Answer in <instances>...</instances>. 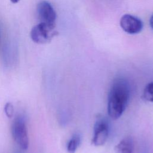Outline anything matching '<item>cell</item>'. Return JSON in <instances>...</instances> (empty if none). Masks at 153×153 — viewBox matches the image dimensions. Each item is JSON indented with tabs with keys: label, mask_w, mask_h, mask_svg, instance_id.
<instances>
[{
	"label": "cell",
	"mask_w": 153,
	"mask_h": 153,
	"mask_svg": "<svg viewBox=\"0 0 153 153\" xmlns=\"http://www.w3.org/2000/svg\"><path fill=\"white\" fill-rule=\"evenodd\" d=\"M130 85L123 78L115 79L108 98V113L113 120L119 118L126 110L130 98Z\"/></svg>",
	"instance_id": "1"
},
{
	"label": "cell",
	"mask_w": 153,
	"mask_h": 153,
	"mask_svg": "<svg viewBox=\"0 0 153 153\" xmlns=\"http://www.w3.org/2000/svg\"><path fill=\"white\" fill-rule=\"evenodd\" d=\"M11 133L14 141L23 150H26L29 146V137L26 127V119L23 115H19L14 119Z\"/></svg>",
	"instance_id": "2"
},
{
	"label": "cell",
	"mask_w": 153,
	"mask_h": 153,
	"mask_svg": "<svg viewBox=\"0 0 153 153\" xmlns=\"http://www.w3.org/2000/svg\"><path fill=\"white\" fill-rule=\"evenodd\" d=\"M55 26L39 22L34 26L30 31V38L36 44L49 42L57 34Z\"/></svg>",
	"instance_id": "3"
},
{
	"label": "cell",
	"mask_w": 153,
	"mask_h": 153,
	"mask_svg": "<svg viewBox=\"0 0 153 153\" xmlns=\"http://www.w3.org/2000/svg\"><path fill=\"white\" fill-rule=\"evenodd\" d=\"M92 143L95 146H102L106 142L109 134V124L102 117L97 118L94 126Z\"/></svg>",
	"instance_id": "4"
},
{
	"label": "cell",
	"mask_w": 153,
	"mask_h": 153,
	"mask_svg": "<svg viewBox=\"0 0 153 153\" xmlns=\"http://www.w3.org/2000/svg\"><path fill=\"white\" fill-rule=\"evenodd\" d=\"M39 22L56 26V13L53 6L47 1H40L36 7Z\"/></svg>",
	"instance_id": "5"
},
{
	"label": "cell",
	"mask_w": 153,
	"mask_h": 153,
	"mask_svg": "<svg viewBox=\"0 0 153 153\" xmlns=\"http://www.w3.org/2000/svg\"><path fill=\"white\" fill-rule=\"evenodd\" d=\"M120 26L126 32L135 34L142 30L143 23L137 17L130 14H125L120 19Z\"/></svg>",
	"instance_id": "6"
},
{
	"label": "cell",
	"mask_w": 153,
	"mask_h": 153,
	"mask_svg": "<svg viewBox=\"0 0 153 153\" xmlns=\"http://www.w3.org/2000/svg\"><path fill=\"white\" fill-rule=\"evenodd\" d=\"M134 142L130 136L124 137L114 148L115 153H133Z\"/></svg>",
	"instance_id": "7"
},
{
	"label": "cell",
	"mask_w": 153,
	"mask_h": 153,
	"mask_svg": "<svg viewBox=\"0 0 153 153\" xmlns=\"http://www.w3.org/2000/svg\"><path fill=\"white\" fill-rule=\"evenodd\" d=\"M81 141L79 134H74L69 140L67 145V151L68 153H75Z\"/></svg>",
	"instance_id": "8"
},
{
	"label": "cell",
	"mask_w": 153,
	"mask_h": 153,
	"mask_svg": "<svg viewBox=\"0 0 153 153\" xmlns=\"http://www.w3.org/2000/svg\"><path fill=\"white\" fill-rule=\"evenodd\" d=\"M143 97L148 102L153 103V81L149 82L145 87Z\"/></svg>",
	"instance_id": "9"
},
{
	"label": "cell",
	"mask_w": 153,
	"mask_h": 153,
	"mask_svg": "<svg viewBox=\"0 0 153 153\" xmlns=\"http://www.w3.org/2000/svg\"><path fill=\"white\" fill-rule=\"evenodd\" d=\"M4 112L6 115V116L11 118L13 117L14 115V109L13 104L10 102H7L5 106H4Z\"/></svg>",
	"instance_id": "10"
},
{
	"label": "cell",
	"mask_w": 153,
	"mask_h": 153,
	"mask_svg": "<svg viewBox=\"0 0 153 153\" xmlns=\"http://www.w3.org/2000/svg\"><path fill=\"white\" fill-rule=\"evenodd\" d=\"M149 25L153 29V14L151 16L150 20H149Z\"/></svg>",
	"instance_id": "11"
},
{
	"label": "cell",
	"mask_w": 153,
	"mask_h": 153,
	"mask_svg": "<svg viewBox=\"0 0 153 153\" xmlns=\"http://www.w3.org/2000/svg\"><path fill=\"white\" fill-rule=\"evenodd\" d=\"M20 0H10V1L12 2V3H14V4H16L17 2H18Z\"/></svg>",
	"instance_id": "12"
},
{
	"label": "cell",
	"mask_w": 153,
	"mask_h": 153,
	"mask_svg": "<svg viewBox=\"0 0 153 153\" xmlns=\"http://www.w3.org/2000/svg\"><path fill=\"white\" fill-rule=\"evenodd\" d=\"M16 153H22V152H19V151H17V152H16Z\"/></svg>",
	"instance_id": "13"
}]
</instances>
